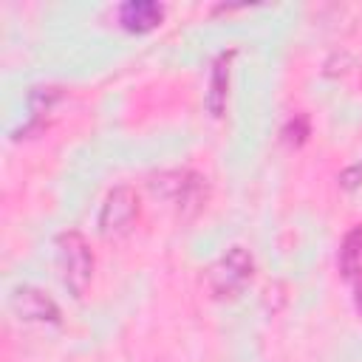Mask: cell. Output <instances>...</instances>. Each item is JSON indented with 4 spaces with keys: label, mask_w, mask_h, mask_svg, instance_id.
<instances>
[{
    "label": "cell",
    "mask_w": 362,
    "mask_h": 362,
    "mask_svg": "<svg viewBox=\"0 0 362 362\" xmlns=\"http://www.w3.org/2000/svg\"><path fill=\"white\" fill-rule=\"evenodd\" d=\"M57 263H59L62 280L71 288V294L82 297L93 274V255L88 249V240L79 232L68 229L57 238Z\"/></svg>",
    "instance_id": "obj_3"
},
{
    "label": "cell",
    "mask_w": 362,
    "mask_h": 362,
    "mask_svg": "<svg viewBox=\"0 0 362 362\" xmlns=\"http://www.w3.org/2000/svg\"><path fill=\"white\" fill-rule=\"evenodd\" d=\"M339 272L345 280L362 274V226H354L339 246Z\"/></svg>",
    "instance_id": "obj_8"
},
{
    "label": "cell",
    "mask_w": 362,
    "mask_h": 362,
    "mask_svg": "<svg viewBox=\"0 0 362 362\" xmlns=\"http://www.w3.org/2000/svg\"><path fill=\"white\" fill-rule=\"evenodd\" d=\"M136 215H139L136 192L130 187H116L107 192V198L99 209V232L105 238H122L130 232Z\"/></svg>",
    "instance_id": "obj_4"
},
{
    "label": "cell",
    "mask_w": 362,
    "mask_h": 362,
    "mask_svg": "<svg viewBox=\"0 0 362 362\" xmlns=\"http://www.w3.org/2000/svg\"><path fill=\"white\" fill-rule=\"evenodd\" d=\"M339 181L345 184V187H356V184H362V161H356V164H351L342 175H339Z\"/></svg>",
    "instance_id": "obj_9"
},
{
    "label": "cell",
    "mask_w": 362,
    "mask_h": 362,
    "mask_svg": "<svg viewBox=\"0 0 362 362\" xmlns=\"http://www.w3.org/2000/svg\"><path fill=\"white\" fill-rule=\"evenodd\" d=\"M161 17H164V8L158 3H150V0H133V3H124L119 8L122 25L130 31H150L161 23Z\"/></svg>",
    "instance_id": "obj_6"
},
{
    "label": "cell",
    "mask_w": 362,
    "mask_h": 362,
    "mask_svg": "<svg viewBox=\"0 0 362 362\" xmlns=\"http://www.w3.org/2000/svg\"><path fill=\"white\" fill-rule=\"evenodd\" d=\"M255 274V260L243 246H229L221 257H215L209 263V269L204 272L206 286L215 297H235L246 288V283Z\"/></svg>",
    "instance_id": "obj_2"
},
{
    "label": "cell",
    "mask_w": 362,
    "mask_h": 362,
    "mask_svg": "<svg viewBox=\"0 0 362 362\" xmlns=\"http://www.w3.org/2000/svg\"><path fill=\"white\" fill-rule=\"evenodd\" d=\"M150 189L167 201L181 221H192L209 201V181L192 170H164L150 178Z\"/></svg>",
    "instance_id": "obj_1"
},
{
    "label": "cell",
    "mask_w": 362,
    "mask_h": 362,
    "mask_svg": "<svg viewBox=\"0 0 362 362\" xmlns=\"http://www.w3.org/2000/svg\"><path fill=\"white\" fill-rule=\"evenodd\" d=\"M11 308L20 320H28V322H59L57 303L34 286H20L11 294Z\"/></svg>",
    "instance_id": "obj_5"
},
{
    "label": "cell",
    "mask_w": 362,
    "mask_h": 362,
    "mask_svg": "<svg viewBox=\"0 0 362 362\" xmlns=\"http://www.w3.org/2000/svg\"><path fill=\"white\" fill-rule=\"evenodd\" d=\"M229 59H232V51H229V54H221V57L212 62V71H209L206 107H209L212 116H221L223 107H226V93H229Z\"/></svg>",
    "instance_id": "obj_7"
}]
</instances>
